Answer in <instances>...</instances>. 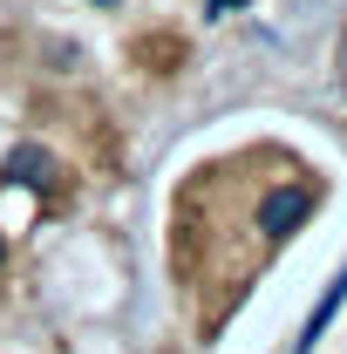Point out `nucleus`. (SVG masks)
<instances>
[{
  "mask_svg": "<svg viewBox=\"0 0 347 354\" xmlns=\"http://www.w3.org/2000/svg\"><path fill=\"white\" fill-rule=\"evenodd\" d=\"M306 212H313V184H279V191H265V205H259V232L265 239H286V232H300Z\"/></svg>",
  "mask_w": 347,
  "mask_h": 354,
  "instance_id": "1",
  "label": "nucleus"
},
{
  "mask_svg": "<svg viewBox=\"0 0 347 354\" xmlns=\"http://www.w3.org/2000/svg\"><path fill=\"white\" fill-rule=\"evenodd\" d=\"M7 171L21 177V184H35V191H48V184H55V157H48V150H35V143H21V150L7 157Z\"/></svg>",
  "mask_w": 347,
  "mask_h": 354,
  "instance_id": "2",
  "label": "nucleus"
},
{
  "mask_svg": "<svg viewBox=\"0 0 347 354\" xmlns=\"http://www.w3.org/2000/svg\"><path fill=\"white\" fill-rule=\"evenodd\" d=\"M212 7H245V0H212Z\"/></svg>",
  "mask_w": 347,
  "mask_h": 354,
  "instance_id": "3",
  "label": "nucleus"
}]
</instances>
